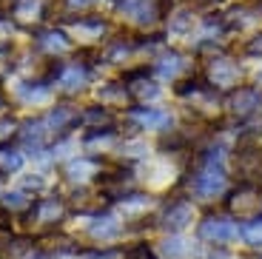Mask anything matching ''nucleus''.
<instances>
[{
  "instance_id": "nucleus-18",
  "label": "nucleus",
  "mask_w": 262,
  "mask_h": 259,
  "mask_svg": "<svg viewBox=\"0 0 262 259\" xmlns=\"http://www.w3.org/2000/svg\"><path fill=\"white\" fill-rule=\"evenodd\" d=\"M239 236H243L248 245L259 248L262 245V217L259 220H251V222H243V225H239Z\"/></svg>"
},
{
  "instance_id": "nucleus-12",
  "label": "nucleus",
  "mask_w": 262,
  "mask_h": 259,
  "mask_svg": "<svg viewBox=\"0 0 262 259\" xmlns=\"http://www.w3.org/2000/svg\"><path fill=\"white\" fill-rule=\"evenodd\" d=\"M89 83V66L83 63H72V66H63L60 69V77H57V85L63 91H77Z\"/></svg>"
},
{
  "instance_id": "nucleus-30",
  "label": "nucleus",
  "mask_w": 262,
  "mask_h": 259,
  "mask_svg": "<svg viewBox=\"0 0 262 259\" xmlns=\"http://www.w3.org/2000/svg\"><path fill=\"white\" fill-rule=\"evenodd\" d=\"M200 6H216V3H223V0H196Z\"/></svg>"
},
{
  "instance_id": "nucleus-11",
  "label": "nucleus",
  "mask_w": 262,
  "mask_h": 259,
  "mask_svg": "<svg viewBox=\"0 0 262 259\" xmlns=\"http://www.w3.org/2000/svg\"><path fill=\"white\" fill-rule=\"evenodd\" d=\"M160 259H196V251L180 233H171L160 242Z\"/></svg>"
},
{
  "instance_id": "nucleus-20",
  "label": "nucleus",
  "mask_w": 262,
  "mask_h": 259,
  "mask_svg": "<svg viewBox=\"0 0 262 259\" xmlns=\"http://www.w3.org/2000/svg\"><path fill=\"white\" fill-rule=\"evenodd\" d=\"M20 165H23V157H20V151L14 148H0V174H12V171H17Z\"/></svg>"
},
{
  "instance_id": "nucleus-15",
  "label": "nucleus",
  "mask_w": 262,
  "mask_h": 259,
  "mask_svg": "<svg viewBox=\"0 0 262 259\" xmlns=\"http://www.w3.org/2000/svg\"><path fill=\"white\" fill-rule=\"evenodd\" d=\"M185 69V57L180 52H165L163 57L154 60V72L163 74V77H177Z\"/></svg>"
},
{
  "instance_id": "nucleus-23",
  "label": "nucleus",
  "mask_w": 262,
  "mask_h": 259,
  "mask_svg": "<svg viewBox=\"0 0 262 259\" xmlns=\"http://www.w3.org/2000/svg\"><path fill=\"white\" fill-rule=\"evenodd\" d=\"M14 131H17V123H14L12 117H3V120H0V148H6V145L12 143Z\"/></svg>"
},
{
  "instance_id": "nucleus-22",
  "label": "nucleus",
  "mask_w": 262,
  "mask_h": 259,
  "mask_svg": "<svg viewBox=\"0 0 262 259\" xmlns=\"http://www.w3.org/2000/svg\"><path fill=\"white\" fill-rule=\"evenodd\" d=\"M77 259H123V253L114 248H92V251H83Z\"/></svg>"
},
{
  "instance_id": "nucleus-9",
  "label": "nucleus",
  "mask_w": 262,
  "mask_h": 259,
  "mask_svg": "<svg viewBox=\"0 0 262 259\" xmlns=\"http://www.w3.org/2000/svg\"><path fill=\"white\" fill-rule=\"evenodd\" d=\"M228 109L236 117H251L262 109V91L256 89H234L228 97Z\"/></svg>"
},
{
  "instance_id": "nucleus-10",
  "label": "nucleus",
  "mask_w": 262,
  "mask_h": 259,
  "mask_svg": "<svg viewBox=\"0 0 262 259\" xmlns=\"http://www.w3.org/2000/svg\"><path fill=\"white\" fill-rule=\"evenodd\" d=\"M131 120L140 128H148V131H168L171 128V114L157 111V109H131Z\"/></svg>"
},
{
  "instance_id": "nucleus-21",
  "label": "nucleus",
  "mask_w": 262,
  "mask_h": 259,
  "mask_svg": "<svg viewBox=\"0 0 262 259\" xmlns=\"http://www.w3.org/2000/svg\"><path fill=\"white\" fill-rule=\"evenodd\" d=\"M80 123H89V125H108L112 128V111L105 109H85V114L80 117Z\"/></svg>"
},
{
  "instance_id": "nucleus-5",
  "label": "nucleus",
  "mask_w": 262,
  "mask_h": 259,
  "mask_svg": "<svg viewBox=\"0 0 262 259\" xmlns=\"http://www.w3.org/2000/svg\"><path fill=\"white\" fill-rule=\"evenodd\" d=\"M171 0H123V12L125 17H131L140 26H151L168 14Z\"/></svg>"
},
{
  "instance_id": "nucleus-26",
  "label": "nucleus",
  "mask_w": 262,
  "mask_h": 259,
  "mask_svg": "<svg viewBox=\"0 0 262 259\" xmlns=\"http://www.w3.org/2000/svg\"><path fill=\"white\" fill-rule=\"evenodd\" d=\"M134 94H137V97H157V94H160V89H157L154 83H140L137 89L131 91V97H134Z\"/></svg>"
},
{
  "instance_id": "nucleus-4",
  "label": "nucleus",
  "mask_w": 262,
  "mask_h": 259,
  "mask_svg": "<svg viewBox=\"0 0 262 259\" xmlns=\"http://www.w3.org/2000/svg\"><path fill=\"white\" fill-rule=\"evenodd\" d=\"M196 236L203 242H211V245H225V242H234L236 236H239V225H236L231 217L208 214L200 225H196Z\"/></svg>"
},
{
  "instance_id": "nucleus-8",
  "label": "nucleus",
  "mask_w": 262,
  "mask_h": 259,
  "mask_svg": "<svg viewBox=\"0 0 262 259\" xmlns=\"http://www.w3.org/2000/svg\"><path fill=\"white\" fill-rule=\"evenodd\" d=\"M66 217V202L60 197H49V200H37L26 211V220L37 222V225H57Z\"/></svg>"
},
{
  "instance_id": "nucleus-28",
  "label": "nucleus",
  "mask_w": 262,
  "mask_h": 259,
  "mask_svg": "<svg viewBox=\"0 0 262 259\" xmlns=\"http://www.w3.org/2000/svg\"><path fill=\"white\" fill-rule=\"evenodd\" d=\"M63 3H66L69 9H89L94 0H63Z\"/></svg>"
},
{
  "instance_id": "nucleus-7",
  "label": "nucleus",
  "mask_w": 262,
  "mask_h": 259,
  "mask_svg": "<svg viewBox=\"0 0 262 259\" xmlns=\"http://www.w3.org/2000/svg\"><path fill=\"white\" fill-rule=\"evenodd\" d=\"M239 66L234 63V60L228 57H216L214 63L208 66V85L211 89H234V85H239Z\"/></svg>"
},
{
  "instance_id": "nucleus-27",
  "label": "nucleus",
  "mask_w": 262,
  "mask_h": 259,
  "mask_svg": "<svg viewBox=\"0 0 262 259\" xmlns=\"http://www.w3.org/2000/svg\"><path fill=\"white\" fill-rule=\"evenodd\" d=\"M245 52H248V54H251V57H262V32H259V34H256V37H254V40H251V43H248V46H245Z\"/></svg>"
},
{
  "instance_id": "nucleus-19",
  "label": "nucleus",
  "mask_w": 262,
  "mask_h": 259,
  "mask_svg": "<svg viewBox=\"0 0 262 259\" xmlns=\"http://www.w3.org/2000/svg\"><path fill=\"white\" fill-rule=\"evenodd\" d=\"M100 100L103 103H120V105H125L131 100V91H128V85H103L100 89Z\"/></svg>"
},
{
  "instance_id": "nucleus-24",
  "label": "nucleus",
  "mask_w": 262,
  "mask_h": 259,
  "mask_svg": "<svg viewBox=\"0 0 262 259\" xmlns=\"http://www.w3.org/2000/svg\"><path fill=\"white\" fill-rule=\"evenodd\" d=\"M12 34H14L12 14H3V12H0V49H6V43L12 40Z\"/></svg>"
},
{
  "instance_id": "nucleus-29",
  "label": "nucleus",
  "mask_w": 262,
  "mask_h": 259,
  "mask_svg": "<svg viewBox=\"0 0 262 259\" xmlns=\"http://www.w3.org/2000/svg\"><path fill=\"white\" fill-rule=\"evenodd\" d=\"M205 259H228V253H225L223 248H214V251H211V253H208V256H205Z\"/></svg>"
},
{
  "instance_id": "nucleus-13",
  "label": "nucleus",
  "mask_w": 262,
  "mask_h": 259,
  "mask_svg": "<svg viewBox=\"0 0 262 259\" xmlns=\"http://www.w3.org/2000/svg\"><path fill=\"white\" fill-rule=\"evenodd\" d=\"M94 174H103V165L97 160H92V157H77V160H72L66 165V177L74 182H85V180H92Z\"/></svg>"
},
{
  "instance_id": "nucleus-6",
  "label": "nucleus",
  "mask_w": 262,
  "mask_h": 259,
  "mask_svg": "<svg viewBox=\"0 0 262 259\" xmlns=\"http://www.w3.org/2000/svg\"><path fill=\"white\" fill-rule=\"evenodd\" d=\"M191 220H194V205H191L188 200H171V202H165L163 214H160V225H163L165 231H171V233L185 231V228L191 225Z\"/></svg>"
},
{
  "instance_id": "nucleus-14",
  "label": "nucleus",
  "mask_w": 262,
  "mask_h": 259,
  "mask_svg": "<svg viewBox=\"0 0 262 259\" xmlns=\"http://www.w3.org/2000/svg\"><path fill=\"white\" fill-rule=\"evenodd\" d=\"M9 14L14 20H23V23H34L43 17V0H12Z\"/></svg>"
},
{
  "instance_id": "nucleus-25",
  "label": "nucleus",
  "mask_w": 262,
  "mask_h": 259,
  "mask_svg": "<svg viewBox=\"0 0 262 259\" xmlns=\"http://www.w3.org/2000/svg\"><path fill=\"white\" fill-rule=\"evenodd\" d=\"M123 259H160V253H154L148 245H131L123 253Z\"/></svg>"
},
{
  "instance_id": "nucleus-3",
  "label": "nucleus",
  "mask_w": 262,
  "mask_h": 259,
  "mask_svg": "<svg viewBox=\"0 0 262 259\" xmlns=\"http://www.w3.org/2000/svg\"><path fill=\"white\" fill-rule=\"evenodd\" d=\"M228 211L234 217H239L243 222H251V220H259L262 217V188H254V185H239L236 191L228 194Z\"/></svg>"
},
{
  "instance_id": "nucleus-17",
  "label": "nucleus",
  "mask_w": 262,
  "mask_h": 259,
  "mask_svg": "<svg viewBox=\"0 0 262 259\" xmlns=\"http://www.w3.org/2000/svg\"><path fill=\"white\" fill-rule=\"evenodd\" d=\"M37 43H40V49H43V52H49V54H60V52H66V49H69V40H66V34L57 32V29L37 34Z\"/></svg>"
},
{
  "instance_id": "nucleus-2",
  "label": "nucleus",
  "mask_w": 262,
  "mask_h": 259,
  "mask_svg": "<svg viewBox=\"0 0 262 259\" xmlns=\"http://www.w3.org/2000/svg\"><path fill=\"white\" fill-rule=\"evenodd\" d=\"M234 171H236V177H239V185L262 188V143L245 140V143L236 148Z\"/></svg>"
},
{
  "instance_id": "nucleus-16",
  "label": "nucleus",
  "mask_w": 262,
  "mask_h": 259,
  "mask_svg": "<svg viewBox=\"0 0 262 259\" xmlns=\"http://www.w3.org/2000/svg\"><path fill=\"white\" fill-rule=\"evenodd\" d=\"M89 233H92V236H97V240H114V236L120 233V222L114 220V217H108V214H97L92 220Z\"/></svg>"
},
{
  "instance_id": "nucleus-1",
  "label": "nucleus",
  "mask_w": 262,
  "mask_h": 259,
  "mask_svg": "<svg viewBox=\"0 0 262 259\" xmlns=\"http://www.w3.org/2000/svg\"><path fill=\"white\" fill-rule=\"evenodd\" d=\"M225 188H228V174L223 168V148L214 145L200 154V165L191 177V191L203 200H216L225 194Z\"/></svg>"
}]
</instances>
